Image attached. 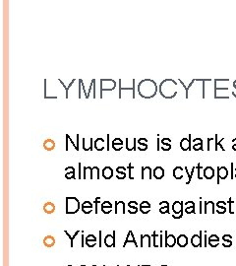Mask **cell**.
I'll return each instance as SVG.
<instances>
[{
	"mask_svg": "<svg viewBox=\"0 0 236 266\" xmlns=\"http://www.w3.org/2000/svg\"><path fill=\"white\" fill-rule=\"evenodd\" d=\"M172 210L173 212H174V214H180V213H182V202L176 201L173 203Z\"/></svg>",
	"mask_w": 236,
	"mask_h": 266,
	"instance_id": "cell-19",
	"label": "cell"
},
{
	"mask_svg": "<svg viewBox=\"0 0 236 266\" xmlns=\"http://www.w3.org/2000/svg\"><path fill=\"white\" fill-rule=\"evenodd\" d=\"M117 176L116 177L118 179H124L126 177V167H118L116 169Z\"/></svg>",
	"mask_w": 236,
	"mask_h": 266,
	"instance_id": "cell-10",
	"label": "cell"
},
{
	"mask_svg": "<svg viewBox=\"0 0 236 266\" xmlns=\"http://www.w3.org/2000/svg\"><path fill=\"white\" fill-rule=\"evenodd\" d=\"M127 266H130V265H127Z\"/></svg>",
	"mask_w": 236,
	"mask_h": 266,
	"instance_id": "cell-50",
	"label": "cell"
},
{
	"mask_svg": "<svg viewBox=\"0 0 236 266\" xmlns=\"http://www.w3.org/2000/svg\"><path fill=\"white\" fill-rule=\"evenodd\" d=\"M121 210V213L122 214H125L126 213V210H125V203H124L123 201H119V202H115V213L117 214L118 211H120Z\"/></svg>",
	"mask_w": 236,
	"mask_h": 266,
	"instance_id": "cell-17",
	"label": "cell"
},
{
	"mask_svg": "<svg viewBox=\"0 0 236 266\" xmlns=\"http://www.w3.org/2000/svg\"><path fill=\"white\" fill-rule=\"evenodd\" d=\"M65 172H66V173H65V177L68 179H75V169L73 167H68L65 169Z\"/></svg>",
	"mask_w": 236,
	"mask_h": 266,
	"instance_id": "cell-15",
	"label": "cell"
},
{
	"mask_svg": "<svg viewBox=\"0 0 236 266\" xmlns=\"http://www.w3.org/2000/svg\"><path fill=\"white\" fill-rule=\"evenodd\" d=\"M97 242H94V241H88V242H85V244H86L88 247H94V246H96Z\"/></svg>",
	"mask_w": 236,
	"mask_h": 266,
	"instance_id": "cell-32",
	"label": "cell"
},
{
	"mask_svg": "<svg viewBox=\"0 0 236 266\" xmlns=\"http://www.w3.org/2000/svg\"><path fill=\"white\" fill-rule=\"evenodd\" d=\"M104 245L107 247H114L115 246V231L112 233V235H107L104 238Z\"/></svg>",
	"mask_w": 236,
	"mask_h": 266,
	"instance_id": "cell-2",
	"label": "cell"
},
{
	"mask_svg": "<svg viewBox=\"0 0 236 266\" xmlns=\"http://www.w3.org/2000/svg\"><path fill=\"white\" fill-rule=\"evenodd\" d=\"M103 143H104V140L103 139V138H97V139L96 140V142H94V146H96V149L97 151H101L103 150Z\"/></svg>",
	"mask_w": 236,
	"mask_h": 266,
	"instance_id": "cell-23",
	"label": "cell"
},
{
	"mask_svg": "<svg viewBox=\"0 0 236 266\" xmlns=\"http://www.w3.org/2000/svg\"><path fill=\"white\" fill-rule=\"evenodd\" d=\"M152 179V169L150 167H144L142 169V179Z\"/></svg>",
	"mask_w": 236,
	"mask_h": 266,
	"instance_id": "cell-6",
	"label": "cell"
},
{
	"mask_svg": "<svg viewBox=\"0 0 236 266\" xmlns=\"http://www.w3.org/2000/svg\"><path fill=\"white\" fill-rule=\"evenodd\" d=\"M202 146H203V143H200V144H198V145H197V144H195L193 148H194V150L197 151V150H201L202 149Z\"/></svg>",
	"mask_w": 236,
	"mask_h": 266,
	"instance_id": "cell-37",
	"label": "cell"
},
{
	"mask_svg": "<svg viewBox=\"0 0 236 266\" xmlns=\"http://www.w3.org/2000/svg\"><path fill=\"white\" fill-rule=\"evenodd\" d=\"M153 176L156 177V179H162L163 176H164V170L162 169V167H156L155 170H153Z\"/></svg>",
	"mask_w": 236,
	"mask_h": 266,
	"instance_id": "cell-8",
	"label": "cell"
},
{
	"mask_svg": "<svg viewBox=\"0 0 236 266\" xmlns=\"http://www.w3.org/2000/svg\"><path fill=\"white\" fill-rule=\"evenodd\" d=\"M93 266H97V265H93Z\"/></svg>",
	"mask_w": 236,
	"mask_h": 266,
	"instance_id": "cell-49",
	"label": "cell"
},
{
	"mask_svg": "<svg viewBox=\"0 0 236 266\" xmlns=\"http://www.w3.org/2000/svg\"><path fill=\"white\" fill-rule=\"evenodd\" d=\"M191 242L193 246H200L201 245V236H192V239H191Z\"/></svg>",
	"mask_w": 236,
	"mask_h": 266,
	"instance_id": "cell-25",
	"label": "cell"
},
{
	"mask_svg": "<svg viewBox=\"0 0 236 266\" xmlns=\"http://www.w3.org/2000/svg\"><path fill=\"white\" fill-rule=\"evenodd\" d=\"M143 266H152V265H143Z\"/></svg>",
	"mask_w": 236,
	"mask_h": 266,
	"instance_id": "cell-45",
	"label": "cell"
},
{
	"mask_svg": "<svg viewBox=\"0 0 236 266\" xmlns=\"http://www.w3.org/2000/svg\"><path fill=\"white\" fill-rule=\"evenodd\" d=\"M190 144H191V141H190V135H189V139L187 138H183L180 142V147L183 151H187L190 149Z\"/></svg>",
	"mask_w": 236,
	"mask_h": 266,
	"instance_id": "cell-13",
	"label": "cell"
},
{
	"mask_svg": "<svg viewBox=\"0 0 236 266\" xmlns=\"http://www.w3.org/2000/svg\"><path fill=\"white\" fill-rule=\"evenodd\" d=\"M44 245L48 248L52 247V246H54L55 245V239L52 236H46L44 239Z\"/></svg>",
	"mask_w": 236,
	"mask_h": 266,
	"instance_id": "cell-7",
	"label": "cell"
},
{
	"mask_svg": "<svg viewBox=\"0 0 236 266\" xmlns=\"http://www.w3.org/2000/svg\"><path fill=\"white\" fill-rule=\"evenodd\" d=\"M177 244L180 246V247H185L188 244V239L185 235H180L177 239Z\"/></svg>",
	"mask_w": 236,
	"mask_h": 266,
	"instance_id": "cell-12",
	"label": "cell"
},
{
	"mask_svg": "<svg viewBox=\"0 0 236 266\" xmlns=\"http://www.w3.org/2000/svg\"><path fill=\"white\" fill-rule=\"evenodd\" d=\"M162 266H167V265H162Z\"/></svg>",
	"mask_w": 236,
	"mask_h": 266,
	"instance_id": "cell-46",
	"label": "cell"
},
{
	"mask_svg": "<svg viewBox=\"0 0 236 266\" xmlns=\"http://www.w3.org/2000/svg\"><path fill=\"white\" fill-rule=\"evenodd\" d=\"M128 205H129V207H136L137 206V202H135V201H130L129 203H128Z\"/></svg>",
	"mask_w": 236,
	"mask_h": 266,
	"instance_id": "cell-40",
	"label": "cell"
},
{
	"mask_svg": "<svg viewBox=\"0 0 236 266\" xmlns=\"http://www.w3.org/2000/svg\"><path fill=\"white\" fill-rule=\"evenodd\" d=\"M68 266H72V265H68Z\"/></svg>",
	"mask_w": 236,
	"mask_h": 266,
	"instance_id": "cell-48",
	"label": "cell"
},
{
	"mask_svg": "<svg viewBox=\"0 0 236 266\" xmlns=\"http://www.w3.org/2000/svg\"><path fill=\"white\" fill-rule=\"evenodd\" d=\"M140 210L143 214H148V213L150 212V208H149V207H140Z\"/></svg>",
	"mask_w": 236,
	"mask_h": 266,
	"instance_id": "cell-34",
	"label": "cell"
},
{
	"mask_svg": "<svg viewBox=\"0 0 236 266\" xmlns=\"http://www.w3.org/2000/svg\"><path fill=\"white\" fill-rule=\"evenodd\" d=\"M103 176L105 179H110L113 176V170L110 167H105L103 170Z\"/></svg>",
	"mask_w": 236,
	"mask_h": 266,
	"instance_id": "cell-9",
	"label": "cell"
},
{
	"mask_svg": "<svg viewBox=\"0 0 236 266\" xmlns=\"http://www.w3.org/2000/svg\"><path fill=\"white\" fill-rule=\"evenodd\" d=\"M100 197H97L96 198V213H97V204H98V202H100Z\"/></svg>",
	"mask_w": 236,
	"mask_h": 266,
	"instance_id": "cell-41",
	"label": "cell"
},
{
	"mask_svg": "<svg viewBox=\"0 0 236 266\" xmlns=\"http://www.w3.org/2000/svg\"><path fill=\"white\" fill-rule=\"evenodd\" d=\"M153 246H155V247H159V245L157 244V235H156V232H153Z\"/></svg>",
	"mask_w": 236,
	"mask_h": 266,
	"instance_id": "cell-29",
	"label": "cell"
},
{
	"mask_svg": "<svg viewBox=\"0 0 236 266\" xmlns=\"http://www.w3.org/2000/svg\"><path fill=\"white\" fill-rule=\"evenodd\" d=\"M139 143H140V147H139V149L141 150V151H145V150H147V148H148V146H147V139L146 138H140L139 139Z\"/></svg>",
	"mask_w": 236,
	"mask_h": 266,
	"instance_id": "cell-27",
	"label": "cell"
},
{
	"mask_svg": "<svg viewBox=\"0 0 236 266\" xmlns=\"http://www.w3.org/2000/svg\"><path fill=\"white\" fill-rule=\"evenodd\" d=\"M214 176H215V170H214V169H212V167H206L205 170H204V176L206 177V179H211L212 177H214Z\"/></svg>",
	"mask_w": 236,
	"mask_h": 266,
	"instance_id": "cell-18",
	"label": "cell"
},
{
	"mask_svg": "<svg viewBox=\"0 0 236 266\" xmlns=\"http://www.w3.org/2000/svg\"><path fill=\"white\" fill-rule=\"evenodd\" d=\"M91 177L93 179H100V169L97 167H93V170H91Z\"/></svg>",
	"mask_w": 236,
	"mask_h": 266,
	"instance_id": "cell-26",
	"label": "cell"
},
{
	"mask_svg": "<svg viewBox=\"0 0 236 266\" xmlns=\"http://www.w3.org/2000/svg\"><path fill=\"white\" fill-rule=\"evenodd\" d=\"M91 170H93V167H85L84 169V179H88V173H90V176H91V179H93V177H91Z\"/></svg>",
	"mask_w": 236,
	"mask_h": 266,
	"instance_id": "cell-28",
	"label": "cell"
},
{
	"mask_svg": "<svg viewBox=\"0 0 236 266\" xmlns=\"http://www.w3.org/2000/svg\"><path fill=\"white\" fill-rule=\"evenodd\" d=\"M101 208H112V204L109 201H104L101 203Z\"/></svg>",
	"mask_w": 236,
	"mask_h": 266,
	"instance_id": "cell-30",
	"label": "cell"
},
{
	"mask_svg": "<svg viewBox=\"0 0 236 266\" xmlns=\"http://www.w3.org/2000/svg\"><path fill=\"white\" fill-rule=\"evenodd\" d=\"M103 266H105V265H103Z\"/></svg>",
	"mask_w": 236,
	"mask_h": 266,
	"instance_id": "cell-51",
	"label": "cell"
},
{
	"mask_svg": "<svg viewBox=\"0 0 236 266\" xmlns=\"http://www.w3.org/2000/svg\"><path fill=\"white\" fill-rule=\"evenodd\" d=\"M193 210H194V207H191V208H189V207H188V208L186 209V212L187 213H192Z\"/></svg>",
	"mask_w": 236,
	"mask_h": 266,
	"instance_id": "cell-43",
	"label": "cell"
},
{
	"mask_svg": "<svg viewBox=\"0 0 236 266\" xmlns=\"http://www.w3.org/2000/svg\"><path fill=\"white\" fill-rule=\"evenodd\" d=\"M81 266H86V265H81Z\"/></svg>",
	"mask_w": 236,
	"mask_h": 266,
	"instance_id": "cell-47",
	"label": "cell"
},
{
	"mask_svg": "<svg viewBox=\"0 0 236 266\" xmlns=\"http://www.w3.org/2000/svg\"><path fill=\"white\" fill-rule=\"evenodd\" d=\"M91 209H93V205H91L90 201H85L83 205H82V210H83L85 214H90L91 212Z\"/></svg>",
	"mask_w": 236,
	"mask_h": 266,
	"instance_id": "cell-16",
	"label": "cell"
},
{
	"mask_svg": "<svg viewBox=\"0 0 236 266\" xmlns=\"http://www.w3.org/2000/svg\"><path fill=\"white\" fill-rule=\"evenodd\" d=\"M232 148H233V150H236V144H234L233 147H232Z\"/></svg>",
	"mask_w": 236,
	"mask_h": 266,
	"instance_id": "cell-44",
	"label": "cell"
},
{
	"mask_svg": "<svg viewBox=\"0 0 236 266\" xmlns=\"http://www.w3.org/2000/svg\"><path fill=\"white\" fill-rule=\"evenodd\" d=\"M122 144H123L122 140H121L120 138H116V139L113 140L112 147H113V149L116 150V151L117 150H121V148H122Z\"/></svg>",
	"mask_w": 236,
	"mask_h": 266,
	"instance_id": "cell-21",
	"label": "cell"
},
{
	"mask_svg": "<svg viewBox=\"0 0 236 266\" xmlns=\"http://www.w3.org/2000/svg\"><path fill=\"white\" fill-rule=\"evenodd\" d=\"M159 212H160V213H162V214H164V213H168V212H169V211H168V205L162 207V208L159 209Z\"/></svg>",
	"mask_w": 236,
	"mask_h": 266,
	"instance_id": "cell-35",
	"label": "cell"
},
{
	"mask_svg": "<svg viewBox=\"0 0 236 266\" xmlns=\"http://www.w3.org/2000/svg\"><path fill=\"white\" fill-rule=\"evenodd\" d=\"M44 148L46 151H52L55 149V142L54 140L50 139V138H47V139L44 140Z\"/></svg>",
	"mask_w": 236,
	"mask_h": 266,
	"instance_id": "cell-3",
	"label": "cell"
},
{
	"mask_svg": "<svg viewBox=\"0 0 236 266\" xmlns=\"http://www.w3.org/2000/svg\"><path fill=\"white\" fill-rule=\"evenodd\" d=\"M235 172H236V170H235Z\"/></svg>",
	"mask_w": 236,
	"mask_h": 266,
	"instance_id": "cell-52",
	"label": "cell"
},
{
	"mask_svg": "<svg viewBox=\"0 0 236 266\" xmlns=\"http://www.w3.org/2000/svg\"><path fill=\"white\" fill-rule=\"evenodd\" d=\"M165 242L168 247H172V246H174V245L177 242V239H175V236L173 235H169V236H166Z\"/></svg>",
	"mask_w": 236,
	"mask_h": 266,
	"instance_id": "cell-11",
	"label": "cell"
},
{
	"mask_svg": "<svg viewBox=\"0 0 236 266\" xmlns=\"http://www.w3.org/2000/svg\"><path fill=\"white\" fill-rule=\"evenodd\" d=\"M162 144H163V146H162V150H166V151H168V150H170V148H171V145H170V139L169 138H163V139L162 140Z\"/></svg>",
	"mask_w": 236,
	"mask_h": 266,
	"instance_id": "cell-24",
	"label": "cell"
},
{
	"mask_svg": "<svg viewBox=\"0 0 236 266\" xmlns=\"http://www.w3.org/2000/svg\"><path fill=\"white\" fill-rule=\"evenodd\" d=\"M140 207H149V208H150V204L148 201H143L140 204Z\"/></svg>",
	"mask_w": 236,
	"mask_h": 266,
	"instance_id": "cell-36",
	"label": "cell"
},
{
	"mask_svg": "<svg viewBox=\"0 0 236 266\" xmlns=\"http://www.w3.org/2000/svg\"><path fill=\"white\" fill-rule=\"evenodd\" d=\"M88 241L97 242V236L94 235H88V236H87V238H86V242H88Z\"/></svg>",
	"mask_w": 236,
	"mask_h": 266,
	"instance_id": "cell-31",
	"label": "cell"
},
{
	"mask_svg": "<svg viewBox=\"0 0 236 266\" xmlns=\"http://www.w3.org/2000/svg\"><path fill=\"white\" fill-rule=\"evenodd\" d=\"M80 202L75 197H67L66 198V214H75L79 211Z\"/></svg>",
	"mask_w": 236,
	"mask_h": 266,
	"instance_id": "cell-1",
	"label": "cell"
},
{
	"mask_svg": "<svg viewBox=\"0 0 236 266\" xmlns=\"http://www.w3.org/2000/svg\"><path fill=\"white\" fill-rule=\"evenodd\" d=\"M182 172H183L182 167H177L174 169V170H173V176H174V177L177 179H182V177H183V173Z\"/></svg>",
	"mask_w": 236,
	"mask_h": 266,
	"instance_id": "cell-22",
	"label": "cell"
},
{
	"mask_svg": "<svg viewBox=\"0 0 236 266\" xmlns=\"http://www.w3.org/2000/svg\"><path fill=\"white\" fill-rule=\"evenodd\" d=\"M101 235H103V232L101 231H100V247H101V245H103V244H101V242H103V241H101Z\"/></svg>",
	"mask_w": 236,
	"mask_h": 266,
	"instance_id": "cell-42",
	"label": "cell"
},
{
	"mask_svg": "<svg viewBox=\"0 0 236 266\" xmlns=\"http://www.w3.org/2000/svg\"><path fill=\"white\" fill-rule=\"evenodd\" d=\"M141 246L150 247V236L149 235H143L141 236Z\"/></svg>",
	"mask_w": 236,
	"mask_h": 266,
	"instance_id": "cell-4",
	"label": "cell"
},
{
	"mask_svg": "<svg viewBox=\"0 0 236 266\" xmlns=\"http://www.w3.org/2000/svg\"><path fill=\"white\" fill-rule=\"evenodd\" d=\"M218 179H225L226 176H228V172H227V169L224 167H218Z\"/></svg>",
	"mask_w": 236,
	"mask_h": 266,
	"instance_id": "cell-20",
	"label": "cell"
},
{
	"mask_svg": "<svg viewBox=\"0 0 236 266\" xmlns=\"http://www.w3.org/2000/svg\"><path fill=\"white\" fill-rule=\"evenodd\" d=\"M128 170H129V179H134V176H133V167H132V165H130L128 166Z\"/></svg>",
	"mask_w": 236,
	"mask_h": 266,
	"instance_id": "cell-33",
	"label": "cell"
},
{
	"mask_svg": "<svg viewBox=\"0 0 236 266\" xmlns=\"http://www.w3.org/2000/svg\"><path fill=\"white\" fill-rule=\"evenodd\" d=\"M128 242H133V244L135 245V246H137V247H138V245H137V242H136L135 238H134V235H133V232L132 231H130L129 233H128V236H127V238L125 239V242H124V245H123V247H125L126 244H128Z\"/></svg>",
	"mask_w": 236,
	"mask_h": 266,
	"instance_id": "cell-14",
	"label": "cell"
},
{
	"mask_svg": "<svg viewBox=\"0 0 236 266\" xmlns=\"http://www.w3.org/2000/svg\"><path fill=\"white\" fill-rule=\"evenodd\" d=\"M111 209H112V208H101V210H103V212L104 213V214H108V213H110Z\"/></svg>",
	"mask_w": 236,
	"mask_h": 266,
	"instance_id": "cell-39",
	"label": "cell"
},
{
	"mask_svg": "<svg viewBox=\"0 0 236 266\" xmlns=\"http://www.w3.org/2000/svg\"><path fill=\"white\" fill-rule=\"evenodd\" d=\"M137 211H138L137 207H134V208H133V207H132V208H131V209H130V210H129V211H128V212H129V213H130V214H136V213H137Z\"/></svg>",
	"mask_w": 236,
	"mask_h": 266,
	"instance_id": "cell-38",
	"label": "cell"
},
{
	"mask_svg": "<svg viewBox=\"0 0 236 266\" xmlns=\"http://www.w3.org/2000/svg\"><path fill=\"white\" fill-rule=\"evenodd\" d=\"M44 211L46 213V214H52V213H54V211H55V205L50 201L44 203Z\"/></svg>",
	"mask_w": 236,
	"mask_h": 266,
	"instance_id": "cell-5",
	"label": "cell"
}]
</instances>
